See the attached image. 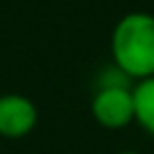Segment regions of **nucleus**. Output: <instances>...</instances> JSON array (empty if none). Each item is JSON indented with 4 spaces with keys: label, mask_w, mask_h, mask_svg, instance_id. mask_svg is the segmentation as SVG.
<instances>
[{
    "label": "nucleus",
    "mask_w": 154,
    "mask_h": 154,
    "mask_svg": "<svg viewBox=\"0 0 154 154\" xmlns=\"http://www.w3.org/2000/svg\"><path fill=\"white\" fill-rule=\"evenodd\" d=\"M111 58L130 82L154 77V14H123L111 31Z\"/></svg>",
    "instance_id": "obj_1"
},
{
    "label": "nucleus",
    "mask_w": 154,
    "mask_h": 154,
    "mask_svg": "<svg viewBox=\"0 0 154 154\" xmlns=\"http://www.w3.org/2000/svg\"><path fill=\"white\" fill-rule=\"evenodd\" d=\"M91 118L106 130H123L135 123V106H132V84L130 79H108L103 77L99 89L89 103Z\"/></svg>",
    "instance_id": "obj_2"
},
{
    "label": "nucleus",
    "mask_w": 154,
    "mask_h": 154,
    "mask_svg": "<svg viewBox=\"0 0 154 154\" xmlns=\"http://www.w3.org/2000/svg\"><path fill=\"white\" fill-rule=\"evenodd\" d=\"M38 123L36 103L24 94H0V137L22 140Z\"/></svg>",
    "instance_id": "obj_3"
},
{
    "label": "nucleus",
    "mask_w": 154,
    "mask_h": 154,
    "mask_svg": "<svg viewBox=\"0 0 154 154\" xmlns=\"http://www.w3.org/2000/svg\"><path fill=\"white\" fill-rule=\"evenodd\" d=\"M132 106H135V123L147 135L154 137V77L132 84Z\"/></svg>",
    "instance_id": "obj_4"
},
{
    "label": "nucleus",
    "mask_w": 154,
    "mask_h": 154,
    "mask_svg": "<svg viewBox=\"0 0 154 154\" xmlns=\"http://www.w3.org/2000/svg\"><path fill=\"white\" fill-rule=\"evenodd\" d=\"M118 154H142V152H135V149H125V152H118Z\"/></svg>",
    "instance_id": "obj_5"
}]
</instances>
